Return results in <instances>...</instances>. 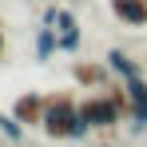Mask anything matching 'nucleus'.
Listing matches in <instances>:
<instances>
[{"label": "nucleus", "instance_id": "1", "mask_svg": "<svg viewBox=\"0 0 147 147\" xmlns=\"http://www.w3.org/2000/svg\"><path fill=\"white\" fill-rule=\"evenodd\" d=\"M44 131H48L52 139H84L92 127L84 123L80 115V103L72 96H48L44 103V123H40Z\"/></svg>", "mask_w": 147, "mask_h": 147}, {"label": "nucleus", "instance_id": "2", "mask_svg": "<svg viewBox=\"0 0 147 147\" xmlns=\"http://www.w3.org/2000/svg\"><path fill=\"white\" fill-rule=\"evenodd\" d=\"M56 32H60V52H76L80 48V20H76V12L68 8H60V16H56Z\"/></svg>", "mask_w": 147, "mask_h": 147}, {"label": "nucleus", "instance_id": "3", "mask_svg": "<svg viewBox=\"0 0 147 147\" xmlns=\"http://www.w3.org/2000/svg\"><path fill=\"white\" fill-rule=\"evenodd\" d=\"M111 12L119 16L123 24H131V28L147 24V0H111Z\"/></svg>", "mask_w": 147, "mask_h": 147}, {"label": "nucleus", "instance_id": "4", "mask_svg": "<svg viewBox=\"0 0 147 147\" xmlns=\"http://www.w3.org/2000/svg\"><path fill=\"white\" fill-rule=\"evenodd\" d=\"M107 72H111V76H119V80H139V76H143V68H139V64H135L127 52L111 48V52H107Z\"/></svg>", "mask_w": 147, "mask_h": 147}, {"label": "nucleus", "instance_id": "5", "mask_svg": "<svg viewBox=\"0 0 147 147\" xmlns=\"http://www.w3.org/2000/svg\"><path fill=\"white\" fill-rule=\"evenodd\" d=\"M44 103H48V99H40V96H20L16 107H12V115L24 123V127L28 123H44Z\"/></svg>", "mask_w": 147, "mask_h": 147}, {"label": "nucleus", "instance_id": "6", "mask_svg": "<svg viewBox=\"0 0 147 147\" xmlns=\"http://www.w3.org/2000/svg\"><path fill=\"white\" fill-rule=\"evenodd\" d=\"M52 52H60V32L52 24L36 28V60H52Z\"/></svg>", "mask_w": 147, "mask_h": 147}, {"label": "nucleus", "instance_id": "7", "mask_svg": "<svg viewBox=\"0 0 147 147\" xmlns=\"http://www.w3.org/2000/svg\"><path fill=\"white\" fill-rule=\"evenodd\" d=\"M0 131H4L12 143H20V139H24V123L16 119V115H4V111H0Z\"/></svg>", "mask_w": 147, "mask_h": 147}, {"label": "nucleus", "instance_id": "8", "mask_svg": "<svg viewBox=\"0 0 147 147\" xmlns=\"http://www.w3.org/2000/svg\"><path fill=\"white\" fill-rule=\"evenodd\" d=\"M123 92H127V99H131V107H135V103H143V99H147L143 76H139V80H123Z\"/></svg>", "mask_w": 147, "mask_h": 147}, {"label": "nucleus", "instance_id": "9", "mask_svg": "<svg viewBox=\"0 0 147 147\" xmlns=\"http://www.w3.org/2000/svg\"><path fill=\"white\" fill-rule=\"evenodd\" d=\"M76 80H84V84H96V80H99V68H88V64H76Z\"/></svg>", "mask_w": 147, "mask_h": 147}, {"label": "nucleus", "instance_id": "10", "mask_svg": "<svg viewBox=\"0 0 147 147\" xmlns=\"http://www.w3.org/2000/svg\"><path fill=\"white\" fill-rule=\"evenodd\" d=\"M131 119H135V127H147V99L131 107Z\"/></svg>", "mask_w": 147, "mask_h": 147}, {"label": "nucleus", "instance_id": "11", "mask_svg": "<svg viewBox=\"0 0 147 147\" xmlns=\"http://www.w3.org/2000/svg\"><path fill=\"white\" fill-rule=\"evenodd\" d=\"M0 56H4V24H0Z\"/></svg>", "mask_w": 147, "mask_h": 147}]
</instances>
